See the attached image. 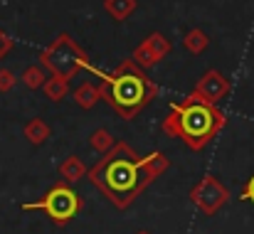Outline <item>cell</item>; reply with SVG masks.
Here are the masks:
<instances>
[{
    "mask_svg": "<svg viewBox=\"0 0 254 234\" xmlns=\"http://www.w3.org/2000/svg\"><path fill=\"white\" fill-rule=\"evenodd\" d=\"M170 168V160L163 153H151L138 158L136 151L126 143H116L109 153L86 173L91 185L99 187L116 207L126 210L156 177Z\"/></svg>",
    "mask_w": 254,
    "mask_h": 234,
    "instance_id": "1",
    "label": "cell"
},
{
    "mask_svg": "<svg viewBox=\"0 0 254 234\" xmlns=\"http://www.w3.org/2000/svg\"><path fill=\"white\" fill-rule=\"evenodd\" d=\"M225 123L227 118L215 104L190 94L180 104L170 106V114L163 118L161 128L170 138H180L188 148L202 151L225 128Z\"/></svg>",
    "mask_w": 254,
    "mask_h": 234,
    "instance_id": "2",
    "label": "cell"
},
{
    "mask_svg": "<svg viewBox=\"0 0 254 234\" xmlns=\"http://www.w3.org/2000/svg\"><path fill=\"white\" fill-rule=\"evenodd\" d=\"M94 74L101 77V96L124 116V118H133L153 96H156V84L146 77L143 69L136 67L133 57L124 59L114 72H101V69H91Z\"/></svg>",
    "mask_w": 254,
    "mask_h": 234,
    "instance_id": "3",
    "label": "cell"
},
{
    "mask_svg": "<svg viewBox=\"0 0 254 234\" xmlns=\"http://www.w3.org/2000/svg\"><path fill=\"white\" fill-rule=\"evenodd\" d=\"M40 59H42V67H47L55 77L64 79V81H69L79 69H89V72L94 69L91 62H89V57H86V52H82L74 45V40L69 35H60L40 55Z\"/></svg>",
    "mask_w": 254,
    "mask_h": 234,
    "instance_id": "4",
    "label": "cell"
},
{
    "mask_svg": "<svg viewBox=\"0 0 254 234\" xmlns=\"http://www.w3.org/2000/svg\"><path fill=\"white\" fill-rule=\"evenodd\" d=\"M22 210H42L55 225L64 227V225H69V222L79 215V210H82V197H79L67 182H57V185H52V187L42 195V200H37V202H25Z\"/></svg>",
    "mask_w": 254,
    "mask_h": 234,
    "instance_id": "5",
    "label": "cell"
},
{
    "mask_svg": "<svg viewBox=\"0 0 254 234\" xmlns=\"http://www.w3.org/2000/svg\"><path fill=\"white\" fill-rule=\"evenodd\" d=\"M190 200H192V205L200 207V212H205L207 217H212L215 212H220V207L227 205L230 190H227L215 175H205V177L190 190Z\"/></svg>",
    "mask_w": 254,
    "mask_h": 234,
    "instance_id": "6",
    "label": "cell"
},
{
    "mask_svg": "<svg viewBox=\"0 0 254 234\" xmlns=\"http://www.w3.org/2000/svg\"><path fill=\"white\" fill-rule=\"evenodd\" d=\"M192 94H197L200 99H205L210 104H215V101H220V99H225L230 94V79L225 74H220L217 69H210V72L202 74L197 86L192 89Z\"/></svg>",
    "mask_w": 254,
    "mask_h": 234,
    "instance_id": "7",
    "label": "cell"
},
{
    "mask_svg": "<svg viewBox=\"0 0 254 234\" xmlns=\"http://www.w3.org/2000/svg\"><path fill=\"white\" fill-rule=\"evenodd\" d=\"M168 52H170V42L163 37V35L153 32L143 45L136 47V52H133V62L141 64V67H153V64H156L158 59H163Z\"/></svg>",
    "mask_w": 254,
    "mask_h": 234,
    "instance_id": "8",
    "label": "cell"
},
{
    "mask_svg": "<svg viewBox=\"0 0 254 234\" xmlns=\"http://www.w3.org/2000/svg\"><path fill=\"white\" fill-rule=\"evenodd\" d=\"M22 133H25V138H27L32 146H42V143L52 136L50 126H47L42 118H32V121H27L25 128H22Z\"/></svg>",
    "mask_w": 254,
    "mask_h": 234,
    "instance_id": "9",
    "label": "cell"
},
{
    "mask_svg": "<svg viewBox=\"0 0 254 234\" xmlns=\"http://www.w3.org/2000/svg\"><path fill=\"white\" fill-rule=\"evenodd\" d=\"M86 173H89V170L84 168L82 158H77V156H69L62 165H60V175H62L64 182H77V180L84 177Z\"/></svg>",
    "mask_w": 254,
    "mask_h": 234,
    "instance_id": "10",
    "label": "cell"
},
{
    "mask_svg": "<svg viewBox=\"0 0 254 234\" xmlns=\"http://www.w3.org/2000/svg\"><path fill=\"white\" fill-rule=\"evenodd\" d=\"M72 96H74V101H77L82 109H91V106L101 99V89H96L94 84L84 81L82 86H77V89H74V94H72Z\"/></svg>",
    "mask_w": 254,
    "mask_h": 234,
    "instance_id": "11",
    "label": "cell"
},
{
    "mask_svg": "<svg viewBox=\"0 0 254 234\" xmlns=\"http://www.w3.org/2000/svg\"><path fill=\"white\" fill-rule=\"evenodd\" d=\"M42 91L47 94L50 101H62V99L67 96V81L60 77H50L42 84Z\"/></svg>",
    "mask_w": 254,
    "mask_h": 234,
    "instance_id": "12",
    "label": "cell"
},
{
    "mask_svg": "<svg viewBox=\"0 0 254 234\" xmlns=\"http://www.w3.org/2000/svg\"><path fill=\"white\" fill-rule=\"evenodd\" d=\"M183 45H185L192 55H200V52H202V50L210 45V40H207V35H205L202 30H190V32L185 35Z\"/></svg>",
    "mask_w": 254,
    "mask_h": 234,
    "instance_id": "13",
    "label": "cell"
},
{
    "mask_svg": "<svg viewBox=\"0 0 254 234\" xmlns=\"http://www.w3.org/2000/svg\"><path fill=\"white\" fill-rule=\"evenodd\" d=\"M114 146H116V141L111 138V133H109V131L99 128V131H94V133H91V148H94L96 153H101V156H104V153H109Z\"/></svg>",
    "mask_w": 254,
    "mask_h": 234,
    "instance_id": "14",
    "label": "cell"
},
{
    "mask_svg": "<svg viewBox=\"0 0 254 234\" xmlns=\"http://www.w3.org/2000/svg\"><path fill=\"white\" fill-rule=\"evenodd\" d=\"M136 7V0H106V10L116 17V20H126Z\"/></svg>",
    "mask_w": 254,
    "mask_h": 234,
    "instance_id": "15",
    "label": "cell"
},
{
    "mask_svg": "<svg viewBox=\"0 0 254 234\" xmlns=\"http://www.w3.org/2000/svg\"><path fill=\"white\" fill-rule=\"evenodd\" d=\"M22 81H25V86H30V89H37V86H42L47 77H45V69H42V64H35V67H27L25 72H22Z\"/></svg>",
    "mask_w": 254,
    "mask_h": 234,
    "instance_id": "16",
    "label": "cell"
},
{
    "mask_svg": "<svg viewBox=\"0 0 254 234\" xmlns=\"http://www.w3.org/2000/svg\"><path fill=\"white\" fill-rule=\"evenodd\" d=\"M240 200H245V202H252L254 205V175L245 182V187H242V192H240Z\"/></svg>",
    "mask_w": 254,
    "mask_h": 234,
    "instance_id": "17",
    "label": "cell"
},
{
    "mask_svg": "<svg viewBox=\"0 0 254 234\" xmlns=\"http://www.w3.org/2000/svg\"><path fill=\"white\" fill-rule=\"evenodd\" d=\"M12 86H15V77H12V72L2 69V72H0V91H10Z\"/></svg>",
    "mask_w": 254,
    "mask_h": 234,
    "instance_id": "18",
    "label": "cell"
},
{
    "mask_svg": "<svg viewBox=\"0 0 254 234\" xmlns=\"http://www.w3.org/2000/svg\"><path fill=\"white\" fill-rule=\"evenodd\" d=\"M10 47H12L10 37H7V35H5V32L0 30V59H2V57H5L7 52H10Z\"/></svg>",
    "mask_w": 254,
    "mask_h": 234,
    "instance_id": "19",
    "label": "cell"
},
{
    "mask_svg": "<svg viewBox=\"0 0 254 234\" xmlns=\"http://www.w3.org/2000/svg\"><path fill=\"white\" fill-rule=\"evenodd\" d=\"M136 234H151V232H136Z\"/></svg>",
    "mask_w": 254,
    "mask_h": 234,
    "instance_id": "20",
    "label": "cell"
}]
</instances>
